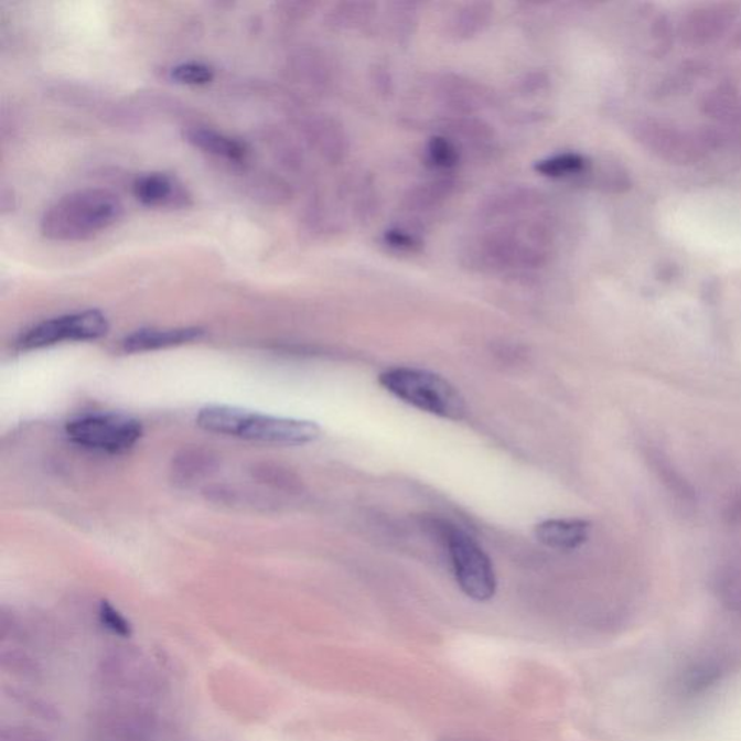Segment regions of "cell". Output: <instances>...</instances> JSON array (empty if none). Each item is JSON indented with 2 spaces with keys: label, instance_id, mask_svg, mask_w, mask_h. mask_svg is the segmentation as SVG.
<instances>
[{
  "label": "cell",
  "instance_id": "cell-1",
  "mask_svg": "<svg viewBox=\"0 0 741 741\" xmlns=\"http://www.w3.org/2000/svg\"><path fill=\"white\" fill-rule=\"evenodd\" d=\"M550 247L552 230L545 221H509L466 244L462 262L479 272L535 271L549 261Z\"/></svg>",
  "mask_w": 741,
  "mask_h": 741
},
{
  "label": "cell",
  "instance_id": "cell-2",
  "mask_svg": "<svg viewBox=\"0 0 741 741\" xmlns=\"http://www.w3.org/2000/svg\"><path fill=\"white\" fill-rule=\"evenodd\" d=\"M198 428L253 442L301 447L321 438V426L310 420L255 414L235 406L203 407L196 417Z\"/></svg>",
  "mask_w": 741,
  "mask_h": 741
},
{
  "label": "cell",
  "instance_id": "cell-3",
  "mask_svg": "<svg viewBox=\"0 0 741 741\" xmlns=\"http://www.w3.org/2000/svg\"><path fill=\"white\" fill-rule=\"evenodd\" d=\"M122 213V203L109 190H76L45 212L41 219V232L45 238L57 243H77L109 229Z\"/></svg>",
  "mask_w": 741,
  "mask_h": 741
},
{
  "label": "cell",
  "instance_id": "cell-4",
  "mask_svg": "<svg viewBox=\"0 0 741 741\" xmlns=\"http://www.w3.org/2000/svg\"><path fill=\"white\" fill-rule=\"evenodd\" d=\"M384 390L415 409L440 419L460 421L466 415V402L451 382L432 370L394 367L379 374Z\"/></svg>",
  "mask_w": 741,
  "mask_h": 741
},
{
  "label": "cell",
  "instance_id": "cell-5",
  "mask_svg": "<svg viewBox=\"0 0 741 741\" xmlns=\"http://www.w3.org/2000/svg\"><path fill=\"white\" fill-rule=\"evenodd\" d=\"M428 527L437 533L447 549L458 586L471 600L484 602L497 591L493 562L474 537L451 522L430 518Z\"/></svg>",
  "mask_w": 741,
  "mask_h": 741
},
{
  "label": "cell",
  "instance_id": "cell-6",
  "mask_svg": "<svg viewBox=\"0 0 741 741\" xmlns=\"http://www.w3.org/2000/svg\"><path fill=\"white\" fill-rule=\"evenodd\" d=\"M67 438L77 447L109 455L131 451L142 438L141 421L122 414L77 417L66 426Z\"/></svg>",
  "mask_w": 741,
  "mask_h": 741
},
{
  "label": "cell",
  "instance_id": "cell-7",
  "mask_svg": "<svg viewBox=\"0 0 741 741\" xmlns=\"http://www.w3.org/2000/svg\"><path fill=\"white\" fill-rule=\"evenodd\" d=\"M108 332V318L100 310H85L35 324L22 333L17 345L21 351L43 350L63 342L97 341Z\"/></svg>",
  "mask_w": 741,
  "mask_h": 741
},
{
  "label": "cell",
  "instance_id": "cell-8",
  "mask_svg": "<svg viewBox=\"0 0 741 741\" xmlns=\"http://www.w3.org/2000/svg\"><path fill=\"white\" fill-rule=\"evenodd\" d=\"M633 136L643 148L670 164H694L706 152L695 133L685 132L664 119L638 120L633 127Z\"/></svg>",
  "mask_w": 741,
  "mask_h": 741
},
{
  "label": "cell",
  "instance_id": "cell-9",
  "mask_svg": "<svg viewBox=\"0 0 741 741\" xmlns=\"http://www.w3.org/2000/svg\"><path fill=\"white\" fill-rule=\"evenodd\" d=\"M433 93L449 115H476L494 104V92L462 74L443 73L433 82Z\"/></svg>",
  "mask_w": 741,
  "mask_h": 741
},
{
  "label": "cell",
  "instance_id": "cell-10",
  "mask_svg": "<svg viewBox=\"0 0 741 741\" xmlns=\"http://www.w3.org/2000/svg\"><path fill=\"white\" fill-rule=\"evenodd\" d=\"M739 15L734 3H715L694 9L680 22L679 34L685 44L702 46L726 34Z\"/></svg>",
  "mask_w": 741,
  "mask_h": 741
},
{
  "label": "cell",
  "instance_id": "cell-11",
  "mask_svg": "<svg viewBox=\"0 0 741 741\" xmlns=\"http://www.w3.org/2000/svg\"><path fill=\"white\" fill-rule=\"evenodd\" d=\"M544 205V196L536 189L512 187L500 190L484 198L479 215L484 221H508L536 211Z\"/></svg>",
  "mask_w": 741,
  "mask_h": 741
},
{
  "label": "cell",
  "instance_id": "cell-12",
  "mask_svg": "<svg viewBox=\"0 0 741 741\" xmlns=\"http://www.w3.org/2000/svg\"><path fill=\"white\" fill-rule=\"evenodd\" d=\"M205 331L201 327L139 329L122 341V351L127 354H142L182 346L201 341Z\"/></svg>",
  "mask_w": 741,
  "mask_h": 741
},
{
  "label": "cell",
  "instance_id": "cell-13",
  "mask_svg": "<svg viewBox=\"0 0 741 741\" xmlns=\"http://www.w3.org/2000/svg\"><path fill=\"white\" fill-rule=\"evenodd\" d=\"M729 669V661L724 657L711 655L694 661L680 672L676 680V692L684 698L699 697L721 683Z\"/></svg>",
  "mask_w": 741,
  "mask_h": 741
},
{
  "label": "cell",
  "instance_id": "cell-14",
  "mask_svg": "<svg viewBox=\"0 0 741 741\" xmlns=\"http://www.w3.org/2000/svg\"><path fill=\"white\" fill-rule=\"evenodd\" d=\"M455 192L457 180L451 174H440L407 190L401 198V207L411 215H428L442 207Z\"/></svg>",
  "mask_w": 741,
  "mask_h": 741
},
{
  "label": "cell",
  "instance_id": "cell-15",
  "mask_svg": "<svg viewBox=\"0 0 741 741\" xmlns=\"http://www.w3.org/2000/svg\"><path fill=\"white\" fill-rule=\"evenodd\" d=\"M442 133L455 139L462 151L468 148L475 154L493 150L495 143L493 127L476 115H449L442 125Z\"/></svg>",
  "mask_w": 741,
  "mask_h": 741
},
{
  "label": "cell",
  "instance_id": "cell-16",
  "mask_svg": "<svg viewBox=\"0 0 741 741\" xmlns=\"http://www.w3.org/2000/svg\"><path fill=\"white\" fill-rule=\"evenodd\" d=\"M591 525L579 518H549L535 527L536 539L550 549L576 550L588 540Z\"/></svg>",
  "mask_w": 741,
  "mask_h": 741
},
{
  "label": "cell",
  "instance_id": "cell-17",
  "mask_svg": "<svg viewBox=\"0 0 741 741\" xmlns=\"http://www.w3.org/2000/svg\"><path fill=\"white\" fill-rule=\"evenodd\" d=\"M309 136L324 160L340 164L350 155L351 141L344 125L332 116H318L309 124Z\"/></svg>",
  "mask_w": 741,
  "mask_h": 741
},
{
  "label": "cell",
  "instance_id": "cell-18",
  "mask_svg": "<svg viewBox=\"0 0 741 741\" xmlns=\"http://www.w3.org/2000/svg\"><path fill=\"white\" fill-rule=\"evenodd\" d=\"M133 194L138 202L148 207H180L187 201L182 185L162 173L143 174L138 178L133 183Z\"/></svg>",
  "mask_w": 741,
  "mask_h": 741
},
{
  "label": "cell",
  "instance_id": "cell-19",
  "mask_svg": "<svg viewBox=\"0 0 741 741\" xmlns=\"http://www.w3.org/2000/svg\"><path fill=\"white\" fill-rule=\"evenodd\" d=\"M494 18V4L471 2L458 8L448 22V32L453 40L475 39L490 26Z\"/></svg>",
  "mask_w": 741,
  "mask_h": 741
},
{
  "label": "cell",
  "instance_id": "cell-20",
  "mask_svg": "<svg viewBox=\"0 0 741 741\" xmlns=\"http://www.w3.org/2000/svg\"><path fill=\"white\" fill-rule=\"evenodd\" d=\"M185 138L193 147L207 154L219 157L229 161H240L247 155V146L238 139L217 132L215 129L194 127L187 129Z\"/></svg>",
  "mask_w": 741,
  "mask_h": 741
},
{
  "label": "cell",
  "instance_id": "cell-21",
  "mask_svg": "<svg viewBox=\"0 0 741 741\" xmlns=\"http://www.w3.org/2000/svg\"><path fill=\"white\" fill-rule=\"evenodd\" d=\"M702 112L724 125H741V93L733 86L721 85L706 93Z\"/></svg>",
  "mask_w": 741,
  "mask_h": 741
},
{
  "label": "cell",
  "instance_id": "cell-22",
  "mask_svg": "<svg viewBox=\"0 0 741 741\" xmlns=\"http://www.w3.org/2000/svg\"><path fill=\"white\" fill-rule=\"evenodd\" d=\"M591 161L579 152L565 151L545 157L535 162L533 170L541 178L552 180L586 178L591 170Z\"/></svg>",
  "mask_w": 741,
  "mask_h": 741
},
{
  "label": "cell",
  "instance_id": "cell-23",
  "mask_svg": "<svg viewBox=\"0 0 741 741\" xmlns=\"http://www.w3.org/2000/svg\"><path fill=\"white\" fill-rule=\"evenodd\" d=\"M715 588L721 604L741 614V549L718 569Z\"/></svg>",
  "mask_w": 741,
  "mask_h": 741
},
{
  "label": "cell",
  "instance_id": "cell-24",
  "mask_svg": "<svg viewBox=\"0 0 741 741\" xmlns=\"http://www.w3.org/2000/svg\"><path fill=\"white\" fill-rule=\"evenodd\" d=\"M462 148L455 139L440 132L428 139L425 146V161L439 174H451L462 161Z\"/></svg>",
  "mask_w": 741,
  "mask_h": 741
},
{
  "label": "cell",
  "instance_id": "cell-25",
  "mask_svg": "<svg viewBox=\"0 0 741 741\" xmlns=\"http://www.w3.org/2000/svg\"><path fill=\"white\" fill-rule=\"evenodd\" d=\"M377 11V4L364 0H350L337 3L327 13V23L335 30L354 31L367 26Z\"/></svg>",
  "mask_w": 741,
  "mask_h": 741
},
{
  "label": "cell",
  "instance_id": "cell-26",
  "mask_svg": "<svg viewBox=\"0 0 741 741\" xmlns=\"http://www.w3.org/2000/svg\"><path fill=\"white\" fill-rule=\"evenodd\" d=\"M216 460L211 455V452L202 451V449H187L173 461L174 479L179 483H193L194 480L207 475Z\"/></svg>",
  "mask_w": 741,
  "mask_h": 741
},
{
  "label": "cell",
  "instance_id": "cell-27",
  "mask_svg": "<svg viewBox=\"0 0 741 741\" xmlns=\"http://www.w3.org/2000/svg\"><path fill=\"white\" fill-rule=\"evenodd\" d=\"M586 178L590 179L595 189L604 193L620 194L632 187V179H630L627 170L623 169L618 162H604L597 171H592L591 167L590 173Z\"/></svg>",
  "mask_w": 741,
  "mask_h": 741
},
{
  "label": "cell",
  "instance_id": "cell-28",
  "mask_svg": "<svg viewBox=\"0 0 741 741\" xmlns=\"http://www.w3.org/2000/svg\"><path fill=\"white\" fill-rule=\"evenodd\" d=\"M352 211L355 212L359 222L373 221L379 211V196L373 179L363 175L352 189Z\"/></svg>",
  "mask_w": 741,
  "mask_h": 741
},
{
  "label": "cell",
  "instance_id": "cell-29",
  "mask_svg": "<svg viewBox=\"0 0 741 741\" xmlns=\"http://www.w3.org/2000/svg\"><path fill=\"white\" fill-rule=\"evenodd\" d=\"M382 243L393 253L417 255L425 251V239L409 226H391L383 232Z\"/></svg>",
  "mask_w": 741,
  "mask_h": 741
},
{
  "label": "cell",
  "instance_id": "cell-30",
  "mask_svg": "<svg viewBox=\"0 0 741 741\" xmlns=\"http://www.w3.org/2000/svg\"><path fill=\"white\" fill-rule=\"evenodd\" d=\"M417 25V4L397 2L393 4L391 28L398 41L409 40Z\"/></svg>",
  "mask_w": 741,
  "mask_h": 741
},
{
  "label": "cell",
  "instance_id": "cell-31",
  "mask_svg": "<svg viewBox=\"0 0 741 741\" xmlns=\"http://www.w3.org/2000/svg\"><path fill=\"white\" fill-rule=\"evenodd\" d=\"M171 78L180 85L205 86L215 78L212 67L203 63H182L171 69Z\"/></svg>",
  "mask_w": 741,
  "mask_h": 741
},
{
  "label": "cell",
  "instance_id": "cell-32",
  "mask_svg": "<svg viewBox=\"0 0 741 741\" xmlns=\"http://www.w3.org/2000/svg\"><path fill=\"white\" fill-rule=\"evenodd\" d=\"M99 619L104 627L110 633L118 634L120 637L131 636L132 627L128 620L115 609L108 601H101L99 606Z\"/></svg>",
  "mask_w": 741,
  "mask_h": 741
},
{
  "label": "cell",
  "instance_id": "cell-33",
  "mask_svg": "<svg viewBox=\"0 0 741 741\" xmlns=\"http://www.w3.org/2000/svg\"><path fill=\"white\" fill-rule=\"evenodd\" d=\"M369 83L378 96L388 99L394 93V77L390 68L384 63H374L369 67Z\"/></svg>",
  "mask_w": 741,
  "mask_h": 741
},
{
  "label": "cell",
  "instance_id": "cell-34",
  "mask_svg": "<svg viewBox=\"0 0 741 741\" xmlns=\"http://www.w3.org/2000/svg\"><path fill=\"white\" fill-rule=\"evenodd\" d=\"M257 479L261 481H267L268 484H275L277 486H289L291 488V475L289 472L282 471L281 468H272L270 465H262L255 471Z\"/></svg>",
  "mask_w": 741,
  "mask_h": 741
},
{
  "label": "cell",
  "instance_id": "cell-35",
  "mask_svg": "<svg viewBox=\"0 0 741 741\" xmlns=\"http://www.w3.org/2000/svg\"><path fill=\"white\" fill-rule=\"evenodd\" d=\"M520 86L523 92L535 95V93L545 90L549 86L548 74L544 72L526 74L525 78L520 82Z\"/></svg>",
  "mask_w": 741,
  "mask_h": 741
},
{
  "label": "cell",
  "instance_id": "cell-36",
  "mask_svg": "<svg viewBox=\"0 0 741 741\" xmlns=\"http://www.w3.org/2000/svg\"><path fill=\"white\" fill-rule=\"evenodd\" d=\"M3 741H9L8 739H3ZM11 741H43L34 738V735H28V734H22V733H12L11 734Z\"/></svg>",
  "mask_w": 741,
  "mask_h": 741
},
{
  "label": "cell",
  "instance_id": "cell-37",
  "mask_svg": "<svg viewBox=\"0 0 741 741\" xmlns=\"http://www.w3.org/2000/svg\"><path fill=\"white\" fill-rule=\"evenodd\" d=\"M735 44H738L739 49H741V31L739 32L738 36H735Z\"/></svg>",
  "mask_w": 741,
  "mask_h": 741
}]
</instances>
